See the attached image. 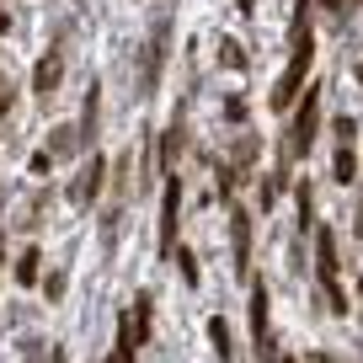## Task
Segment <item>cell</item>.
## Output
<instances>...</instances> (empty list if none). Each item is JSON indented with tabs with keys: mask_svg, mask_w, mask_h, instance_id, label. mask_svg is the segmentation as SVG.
<instances>
[{
	"mask_svg": "<svg viewBox=\"0 0 363 363\" xmlns=\"http://www.w3.org/2000/svg\"><path fill=\"white\" fill-rule=\"evenodd\" d=\"M310 54H315V38H310V16L299 11L294 16V54H289V69L278 75V86H272V107H278V113L294 107L299 86H305V75H310Z\"/></svg>",
	"mask_w": 363,
	"mask_h": 363,
	"instance_id": "obj_1",
	"label": "cell"
},
{
	"mask_svg": "<svg viewBox=\"0 0 363 363\" xmlns=\"http://www.w3.org/2000/svg\"><path fill=\"white\" fill-rule=\"evenodd\" d=\"M315 123H320V91L310 86V91H305V107H299L294 128H289V150H284L289 160H299V155H305V145L315 139Z\"/></svg>",
	"mask_w": 363,
	"mask_h": 363,
	"instance_id": "obj_2",
	"label": "cell"
},
{
	"mask_svg": "<svg viewBox=\"0 0 363 363\" xmlns=\"http://www.w3.org/2000/svg\"><path fill=\"white\" fill-rule=\"evenodd\" d=\"M315 251H320V284L331 294V310L347 315V294L337 289V240H331V230H315Z\"/></svg>",
	"mask_w": 363,
	"mask_h": 363,
	"instance_id": "obj_3",
	"label": "cell"
},
{
	"mask_svg": "<svg viewBox=\"0 0 363 363\" xmlns=\"http://www.w3.org/2000/svg\"><path fill=\"white\" fill-rule=\"evenodd\" d=\"M102 182H107V166H102V155H96V160H86V166H80V177H75V187H69V198H75L80 208H91V198L102 193Z\"/></svg>",
	"mask_w": 363,
	"mask_h": 363,
	"instance_id": "obj_4",
	"label": "cell"
},
{
	"mask_svg": "<svg viewBox=\"0 0 363 363\" xmlns=\"http://www.w3.org/2000/svg\"><path fill=\"white\" fill-rule=\"evenodd\" d=\"M177 203H182V182H166V198H160V251L177 246Z\"/></svg>",
	"mask_w": 363,
	"mask_h": 363,
	"instance_id": "obj_5",
	"label": "cell"
},
{
	"mask_svg": "<svg viewBox=\"0 0 363 363\" xmlns=\"http://www.w3.org/2000/svg\"><path fill=\"white\" fill-rule=\"evenodd\" d=\"M230 240H235V272L246 278L251 272V219H246V208L230 214Z\"/></svg>",
	"mask_w": 363,
	"mask_h": 363,
	"instance_id": "obj_6",
	"label": "cell"
},
{
	"mask_svg": "<svg viewBox=\"0 0 363 363\" xmlns=\"http://www.w3.org/2000/svg\"><path fill=\"white\" fill-rule=\"evenodd\" d=\"M251 337H257L262 358H267V289L251 284Z\"/></svg>",
	"mask_w": 363,
	"mask_h": 363,
	"instance_id": "obj_7",
	"label": "cell"
},
{
	"mask_svg": "<svg viewBox=\"0 0 363 363\" xmlns=\"http://www.w3.org/2000/svg\"><path fill=\"white\" fill-rule=\"evenodd\" d=\"M54 86H59V54H43V59H38V69H33V91H38V96H48Z\"/></svg>",
	"mask_w": 363,
	"mask_h": 363,
	"instance_id": "obj_8",
	"label": "cell"
},
{
	"mask_svg": "<svg viewBox=\"0 0 363 363\" xmlns=\"http://www.w3.org/2000/svg\"><path fill=\"white\" fill-rule=\"evenodd\" d=\"M331 171H337V182H352V171H358V160H352V145H342V150H337Z\"/></svg>",
	"mask_w": 363,
	"mask_h": 363,
	"instance_id": "obj_9",
	"label": "cell"
},
{
	"mask_svg": "<svg viewBox=\"0 0 363 363\" xmlns=\"http://www.w3.org/2000/svg\"><path fill=\"white\" fill-rule=\"evenodd\" d=\"M16 284H38V251L33 246L22 251V262H16Z\"/></svg>",
	"mask_w": 363,
	"mask_h": 363,
	"instance_id": "obj_10",
	"label": "cell"
},
{
	"mask_svg": "<svg viewBox=\"0 0 363 363\" xmlns=\"http://www.w3.org/2000/svg\"><path fill=\"white\" fill-rule=\"evenodd\" d=\"M208 337H214V347H219V358L230 363V326L225 320H208Z\"/></svg>",
	"mask_w": 363,
	"mask_h": 363,
	"instance_id": "obj_11",
	"label": "cell"
},
{
	"mask_svg": "<svg viewBox=\"0 0 363 363\" xmlns=\"http://www.w3.org/2000/svg\"><path fill=\"white\" fill-rule=\"evenodd\" d=\"M69 150H75V128H59L54 134V155H69Z\"/></svg>",
	"mask_w": 363,
	"mask_h": 363,
	"instance_id": "obj_12",
	"label": "cell"
},
{
	"mask_svg": "<svg viewBox=\"0 0 363 363\" xmlns=\"http://www.w3.org/2000/svg\"><path fill=\"white\" fill-rule=\"evenodd\" d=\"M299 219H305V230H310V219H315V203H310V187H299Z\"/></svg>",
	"mask_w": 363,
	"mask_h": 363,
	"instance_id": "obj_13",
	"label": "cell"
},
{
	"mask_svg": "<svg viewBox=\"0 0 363 363\" xmlns=\"http://www.w3.org/2000/svg\"><path fill=\"white\" fill-rule=\"evenodd\" d=\"M177 150H182V123L166 134V160H177Z\"/></svg>",
	"mask_w": 363,
	"mask_h": 363,
	"instance_id": "obj_14",
	"label": "cell"
},
{
	"mask_svg": "<svg viewBox=\"0 0 363 363\" xmlns=\"http://www.w3.org/2000/svg\"><path fill=\"white\" fill-rule=\"evenodd\" d=\"M310 363H337V358H331V352H310Z\"/></svg>",
	"mask_w": 363,
	"mask_h": 363,
	"instance_id": "obj_15",
	"label": "cell"
},
{
	"mask_svg": "<svg viewBox=\"0 0 363 363\" xmlns=\"http://www.w3.org/2000/svg\"><path fill=\"white\" fill-rule=\"evenodd\" d=\"M235 6H240V11H251V0H235Z\"/></svg>",
	"mask_w": 363,
	"mask_h": 363,
	"instance_id": "obj_16",
	"label": "cell"
},
{
	"mask_svg": "<svg viewBox=\"0 0 363 363\" xmlns=\"http://www.w3.org/2000/svg\"><path fill=\"white\" fill-rule=\"evenodd\" d=\"M54 363H65V352H59V347H54Z\"/></svg>",
	"mask_w": 363,
	"mask_h": 363,
	"instance_id": "obj_17",
	"label": "cell"
}]
</instances>
